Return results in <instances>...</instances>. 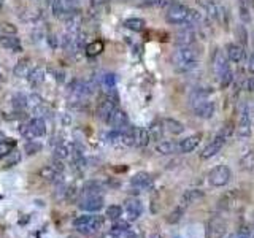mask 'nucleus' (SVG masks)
<instances>
[{
	"mask_svg": "<svg viewBox=\"0 0 254 238\" xmlns=\"http://www.w3.org/2000/svg\"><path fill=\"white\" fill-rule=\"evenodd\" d=\"M199 62V51L193 46H179L178 51L172 56L173 68L179 73H188L194 70Z\"/></svg>",
	"mask_w": 254,
	"mask_h": 238,
	"instance_id": "nucleus-1",
	"label": "nucleus"
},
{
	"mask_svg": "<svg viewBox=\"0 0 254 238\" xmlns=\"http://www.w3.org/2000/svg\"><path fill=\"white\" fill-rule=\"evenodd\" d=\"M210 91L197 89L191 96V106H193V111L197 118L202 119H210L215 115V103L208 100Z\"/></svg>",
	"mask_w": 254,
	"mask_h": 238,
	"instance_id": "nucleus-2",
	"label": "nucleus"
},
{
	"mask_svg": "<svg viewBox=\"0 0 254 238\" xmlns=\"http://www.w3.org/2000/svg\"><path fill=\"white\" fill-rule=\"evenodd\" d=\"M105 219L102 216H97V215H83V216H78L75 221H73V227H75L78 232L86 235H91V234H96L103 225Z\"/></svg>",
	"mask_w": 254,
	"mask_h": 238,
	"instance_id": "nucleus-3",
	"label": "nucleus"
},
{
	"mask_svg": "<svg viewBox=\"0 0 254 238\" xmlns=\"http://www.w3.org/2000/svg\"><path fill=\"white\" fill-rule=\"evenodd\" d=\"M213 67H215V72H216V77L219 79V84L221 87H227L229 84L232 83V72L229 68L227 64V59L224 58L222 51H216L215 53V58H213Z\"/></svg>",
	"mask_w": 254,
	"mask_h": 238,
	"instance_id": "nucleus-4",
	"label": "nucleus"
},
{
	"mask_svg": "<svg viewBox=\"0 0 254 238\" xmlns=\"http://www.w3.org/2000/svg\"><path fill=\"white\" fill-rule=\"evenodd\" d=\"M22 135L26 137L27 140H35V139H41V137L46 135V124L43 118H32L30 121H27L24 126L21 127Z\"/></svg>",
	"mask_w": 254,
	"mask_h": 238,
	"instance_id": "nucleus-5",
	"label": "nucleus"
},
{
	"mask_svg": "<svg viewBox=\"0 0 254 238\" xmlns=\"http://www.w3.org/2000/svg\"><path fill=\"white\" fill-rule=\"evenodd\" d=\"M232 178V172L227 165H218L215 167L208 175V181L213 187H224Z\"/></svg>",
	"mask_w": 254,
	"mask_h": 238,
	"instance_id": "nucleus-6",
	"label": "nucleus"
},
{
	"mask_svg": "<svg viewBox=\"0 0 254 238\" xmlns=\"http://www.w3.org/2000/svg\"><path fill=\"white\" fill-rule=\"evenodd\" d=\"M188 15H189V8L186 7V5L173 3L172 7L167 10L165 21L169 24H173V26H178V24L186 22V20H188Z\"/></svg>",
	"mask_w": 254,
	"mask_h": 238,
	"instance_id": "nucleus-7",
	"label": "nucleus"
},
{
	"mask_svg": "<svg viewBox=\"0 0 254 238\" xmlns=\"http://www.w3.org/2000/svg\"><path fill=\"white\" fill-rule=\"evenodd\" d=\"M78 206L84 211H98L103 208V196L102 194H94V196H79Z\"/></svg>",
	"mask_w": 254,
	"mask_h": 238,
	"instance_id": "nucleus-8",
	"label": "nucleus"
},
{
	"mask_svg": "<svg viewBox=\"0 0 254 238\" xmlns=\"http://www.w3.org/2000/svg\"><path fill=\"white\" fill-rule=\"evenodd\" d=\"M116 108H117V100L103 94L102 99L98 100V103H97V118L107 122L108 118L111 116V113H113Z\"/></svg>",
	"mask_w": 254,
	"mask_h": 238,
	"instance_id": "nucleus-9",
	"label": "nucleus"
},
{
	"mask_svg": "<svg viewBox=\"0 0 254 238\" xmlns=\"http://www.w3.org/2000/svg\"><path fill=\"white\" fill-rule=\"evenodd\" d=\"M51 10H53V15L59 20H65L67 16L73 11H77L78 8L73 5L72 0H53V5H51Z\"/></svg>",
	"mask_w": 254,
	"mask_h": 238,
	"instance_id": "nucleus-10",
	"label": "nucleus"
},
{
	"mask_svg": "<svg viewBox=\"0 0 254 238\" xmlns=\"http://www.w3.org/2000/svg\"><path fill=\"white\" fill-rule=\"evenodd\" d=\"M226 141H227L226 135L222 134V132H218V135H216L215 139L212 140V143H208V146L200 153V158H202V159H210V158H213V156H216V154H218V153L221 151Z\"/></svg>",
	"mask_w": 254,
	"mask_h": 238,
	"instance_id": "nucleus-11",
	"label": "nucleus"
},
{
	"mask_svg": "<svg viewBox=\"0 0 254 238\" xmlns=\"http://www.w3.org/2000/svg\"><path fill=\"white\" fill-rule=\"evenodd\" d=\"M64 21H65V34L67 35H79V32H81L83 18L78 10L70 13Z\"/></svg>",
	"mask_w": 254,
	"mask_h": 238,
	"instance_id": "nucleus-12",
	"label": "nucleus"
},
{
	"mask_svg": "<svg viewBox=\"0 0 254 238\" xmlns=\"http://www.w3.org/2000/svg\"><path fill=\"white\" fill-rule=\"evenodd\" d=\"M107 124L113 127V130H126L129 127V118L126 115V111L116 108L113 113H111V116L108 118Z\"/></svg>",
	"mask_w": 254,
	"mask_h": 238,
	"instance_id": "nucleus-13",
	"label": "nucleus"
},
{
	"mask_svg": "<svg viewBox=\"0 0 254 238\" xmlns=\"http://www.w3.org/2000/svg\"><path fill=\"white\" fill-rule=\"evenodd\" d=\"M26 106L32 111V115H35V118H41L45 113H48V108H46L45 102H43V99L37 96V94H32V96L27 97Z\"/></svg>",
	"mask_w": 254,
	"mask_h": 238,
	"instance_id": "nucleus-14",
	"label": "nucleus"
},
{
	"mask_svg": "<svg viewBox=\"0 0 254 238\" xmlns=\"http://www.w3.org/2000/svg\"><path fill=\"white\" fill-rule=\"evenodd\" d=\"M131 186L135 191H146L153 186V178L150 173L146 172H138L137 175H134L131 179Z\"/></svg>",
	"mask_w": 254,
	"mask_h": 238,
	"instance_id": "nucleus-15",
	"label": "nucleus"
},
{
	"mask_svg": "<svg viewBox=\"0 0 254 238\" xmlns=\"http://www.w3.org/2000/svg\"><path fill=\"white\" fill-rule=\"evenodd\" d=\"M195 32L193 27H186L181 32H178L175 37V43L176 46H193L195 41Z\"/></svg>",
	"mask_w": 254,
	"mask_h": 238,
	"instance_id": "nucleus-16",
	"label": "nucleus"
},
{
	"mask_svg": "<svg viewBox=\"0 0 254 238\" xmlns=\"http://www.w3.org/2000/svg\"><path fill=\"white\" fill-rule=\"evenodd\" d=\"M124 208H126L129 221H135V219H138L141 216V213H143V205H141L138 198H129Z\"/></svg>",
	"mask_w": 254,
	"mask_h": 238,
	"instance_id": "nucleus-17",
	"label": "nucleus"
},
{
	"mask_svg": "<svg viewBox=\"0 0 254 238\" xmlns=\"http://www.w3.org/2000/svg\"><path fill=\"white\" fill-rule=\"evenodd\" d=\"M199 5L207 11V15L212 18V20H216V21H221V7L219 3H216L215 0H197Z\"/></svg>",
	"mask_w": 254,
	"mask_h": 238,
	"instance_id": "nucleus-18",
	"label": "nucleus"
},
{
	"mask_svg": "<svg viewBox=\"0 0 254 238\" xmlns=\"http://www.w3.org/2000/svg\"><path fill=\"white\" fill-rule=\"evenodd\" d=\"M132 135H134V146L137 148L148 146V143L151 140L150 132L145 127H132Z\"/></svg>",
	"mask_w": 254,
	"mask_h": 238,
	"instance_id": "nucleus-19",
	"label": "nucleus"
},
{
	"mask_svg": "<svg viewBox=\"0 0 254 238\" xmlns=\"http://www.w3.org/2000/svg\"><path fill=\"white\" fill-rule=\"evenodd\" d=\"M0 45L11 53H21L22 51V43L16 35H3L0 39Z\"/></svg>",
	"mask_w": 254,
	"mask_h": 238,
	"instance_id": "nucleus-20",
	"label": "nucleus"
},
{
	"mask_svg": "<svg viewBox=\"0 0 254 238\" xmlns=\"http://www.w3.org/2000/svg\"><path fill=\"white\" fill-rule=\"evenodd\" d=\"M237 135L240 139H248L251 135V121H250V115H248V110L241 113L240 122L237 126Z\"/></svg>",
	"mask_w": 254,
	"mask_h": 238,
	"instance_id": "nucleus-21",
	"label": "nucleus"
},
{
	"mask_svg": "<svg viewBox=\"0 0 254 238\" xmlns=\"http://www.w3.org/2000/svg\"><path fill=\"white\" fill-rule=\"evenodd\" d=\"M202 140V135L200 134H195V135H191V137H186L184 140H181L178 143L179 145V153H191L194 151V149L197 148V145L200 143Z\"/></svg>",
	"mask_w": 254,
	"mask_h": 238,
	"instance_id": "nucleus-22",
	"label": "nucleus"
},
{
	"mask_svg": "<svg viewBox=\"0 0 254 238\" xmlns=\"http://www.w3.org/2000/svg\"><path fill=\"white\" fill-rule=\"evenodd\" d=\"M227 58L232 62H235V64H240L245 58L243 46L238 45V43H231V45H227Z\"/></svg>",
	"mask_w": 254,
	"mask_h": 238,
	"instance_id": "nucleus-23",
	"label": "nucleus"
},
{
	"mask_svg": "<svg viewBox=\"0 0 254 238\" xmlns=\"http://www.w3.org/2000/svg\"><path fill=\"white\" fill-rule=\"evenodd\" d=\"M202 197H203V191H200V189H189V191H186L183 196H181L179 205H183L184 208H186V206L195 203L197 200H200Z\"/></svg>",
	"mask_w": 254,
	"mask_h": 238,
	"instance_id": "nucleus-24",
	"label": "nucleus"
},
{
	"mask_svg": "<svg viewBox=\"0 0 254 238\" xmlns=\"http://www.w3.org/2000/svg\"><path fill=\"white\" fill-rule=\"evenodd\" d=\"M254 0H238V15L243 22L251 21V11H253Z\"/></svg>",
	"mask_w": 254,
	"mask_h": 238,
	"instance_id": "nucleus-25",
	"label": "nucleus"
},
{
	"mask_svg": "<svg viewBox=\"0 0 254 238\" xmlns=\"http://www.w3.org/2000/svg\"><path fill=\"white\" fill-rule=\"evenodd\" d=\"M156 151L159 154H164V156H169V154H175L179 153V145L176 141H159L157 146H156Z\"/></svg>",
	"mask_w": 254,
	"mask_h": 238,
	"instance_id": "nucleus-26",
	"label": "nucleus"
},
{
	"mask_svg": "<svg viewBox=\"0 0 254 238\" xmlns=\"http://www.w3.org/2000/svg\"><path fill=\"white\" fill-rule=\"evenodd\" d=\"M162 124H164V129L172 135H179L184 132V126L179 121H176V119L167 118L162 121Z\"/></svg>",
	"mask_w": 254,
	"mask_h": 238,
	"instance_id": "nucleus-27",
	"label": "nucleus"
},
{
	"mask_svg": "<svg viewBox=\"0 0 254 238\" xmlns=\"http://www.w3.org/2000/svg\"><path fill=\"white\" fill-rule=\"evenodd\" d=\"M27 79H29V83L32 84L34 87L40 86L43 83V79H45V70H43L41 67H34L32 70L29 72Z\"/></svg>",
	"mask_w": 254,
	"mask_h": 238,
	"instance_id": "nucleus-28",
	"label": "nucleus"
},
{
	"mask_svg": "<svg viewBox=\"0 0 254 238\" xmlns=\"http://www.w3.org/2000/svg\"><path fill=\"white\" fill-rule=\"evenodd\" d=\"M146 22L141 18H129V20L124 21V27H127L129 30H134V32H141L145 30Z\"/></svg>",
	"mask_w": 254,
	"mask_h": 238,
	"instance_id": "nucleus-29",
	"label": "nucleus"
},
{
	"mask_svg": "<svg viewBox=\"0 0 254 238\" xmlns=\"http://www.w3.org/2000/svg\"><path fill=\"white\" fill-rule=\"evenodd\" d=\"M164 124L162 121H154L150 129H148V132H150V137H151V140H156V141H160V139H162V135H164Z\"/></svg>",
	"mask_w": 254,
	"mask_h": 238,
	"instance_id": "nucleus-30",
	"label": "nucleus"
},
{
	"mask_svg": "<svg viewBox=\"0 0 254 238\" xmlns=\"http://www.w3.org/2000/svg\"><path fill=\"white\" fill-rule=\"evenodd\" d=\"M240 168L245 172H253L254 170V151H248L243 158L240 159Z\"/></svg>",
	"mask_w": 254,
	"mask_h": 238,
	"instance_id": "nucleus-31",
	"label": "nucleus"
},
{
	"mask_svg": "<svg viewBox=\"0 0 254 238\" xmlns=\"http://www.w3.org/2000/svg\"><path fill=\"white\" fill-rule=\"evenodd\" d=\"M103 48H105V45H103V41L102 40H94V41H91L88 46H86V54L89 56V58H94V56H98L102 51H103Z\"/></svg>",
	"mask_w": 254,
	"mask_h": 238,
	"instance_id": "nucleus-32",
	"label": "nucleus"
},
{
	"mask_svg": "<svg viewBox=\"0 0 254 238\" xmlns=\"http://www.w3.org/2000/svg\"><path fill=\"white\" fill-rule=\"evenodd\" d=\"M98 84L102 86L103 91H110V89H116V77L113 73H105L103 77L98 81Z\"/></svg>",
	"mask_w": 254,
	"mask_h": 238,
	"instance_id": "nucleus-33",
	"label": "nucleus"
},
{
	"mask_svg": "<svg viewBox=\"0 0 254 238\" xmlns=\"http://www.w3.org/2000/svg\"><path fill=\"white\" fill-rule=\"evenodd\" d=\"M15 146H16L15 140H2L0 141V159L7 158V156L15 149Z\"/></svg>",
	"mask_w": 254,
	"mask_h": 238,
	"instance_id": "nucleus-34",
	"label": "nucleus"
},
{
	"mask_svg": "<svg viewBox=\"0 0 254 238\" xmlns=\"http://www.w3.org/2000/svg\"><path fill=\"white\" fill-rule=\"evenodd\" d=\"M210 229L216 237H222L226 232V224L221 219H213V221H210Z\"/></svg>",
	"mask_w": 254,
	"mask_h": 238,
	"instance_id": "nucleus-35",
	"label": "nucleus"
},
{
	"mask_svg": "<svg viewBox=\"0 0 254 238\" xmlns=\"http://www.w3.org/2000/svg\"><path fill=\"white\" fill-rule=\"evenodd\" d=\"M183 215H184V206H183V205H179V206H176V208L170 213L169 216H167V222H170V224H176L178 221H181Z\"/></svg>",
	"mask_w": 254,
	"mask_h": 238,
	"instance_id": "nucleus-36",
	"label": "nucleus"
},
{
	"mask_svg": "<svg viewBox=\"0 0 254 238\" xmlns=\"http://www.w3.org/2000/svg\"><path fill=\"white\" fill-rule=\"evenodd\" d=\"M122 216V208L119 205H110L107 208V218L111 219V221H117Z\"/></svg>",
	"mask_w": 254,
	"mask_h": 238,
	"instance_id": "nucleus-37",
	"label": "nucleus"
},
{
	"mask_svg": "<svg viewBox=\"0 0 254 238\" xmlns=\"http://www.w3.org/2000/svg\"><path fill=\"white\" fill-rule=\"evenodd\" d=\"M29 60H21L20 64H18V67L15 68V75H18V77H27L29 75V65H27Z\"/></svg>",
	"mask_w": 254,
	"mask_h": 238,
	"instance_id": "nucleus-38",
	"label": "nucleus"
},
{
	"mask_svg": "<svg viewBox=\"0 0 254 238\" xmlns=\"http://www.w3.org/2000/svg\"><path fill=\"white\" fill-rule=\"evenodd\" d=\"M253 232L254 230H251L250 227H248V225H241L240 230L237 232V234H235V237H237V238H251Z\"/></svg>",
	"mask_w": 254,
	"mask_h": 238,
	"instance_id": "nucleus-39",
	"label": "nucleus"
},
{
	"mask_svg": "<svg viewBox=\"0 0 254 238\" xmlns=\"http://www.w3.org/2000/svg\"><path fill=\"white\" fill-rule=\"evenodd\" d=\"M246 73L248 77L253 78L254 77V53H251L248 56V60H246Z\"/></svg>",
	"mask_w": 254,
	"mask_h": 238,
	"instance_id": "nucleus-40",
	"label": "nucleus"
},
{
	"mask_svg": "<svg viewBox=\"0 0 254 238\" xmlns=\"http://www.w3.org/2000/svg\"><path fill=\"white\" fill-rule=\"evenodd\" d=\"M146 7H164L165 0H143Z\"/></svg>",
	"mask_w": 254,
	"mask_h": 238,
	"instance_id": "nucleus-41",
	"label": "nucleus"
},
{
	"mask_svg": "<svg viewBox=\"0 0 254 238\" xmlns=\"http://www.w3.org/2000/svg\"><path fill=\"white\" fill-rule=\"evenodd\" d=\"M10 156H11V159L7 162V165L10 167V165H13V164H16V162H20V159H21V156H20V153H18V151H15V149H13V151H11L10 153Z\"/></svg>",
	"mask_w": 254,
	"mask_h": 238,
	"instance_id": "nucleus-42",
	"label": "nucleus"
},
{
	"mask_svg": "<svg viewBox=\"0 0 254 238\" xmlns=\"http://www.w3.org/2000/svg\"><path fill=\"white\" fill-rule=\"evenodd\" d=\"M108 2H110V0H91V7L98 8V7H102V5L108 3Z\"/></svg>",
	"mask_w": 254,
	"mask_h": 238,
	"instance_id": "nucleus-43",
	"label": "nucleus"
},
{
	"mask_svg": "<svg viewBox=\"0 0 254 238\" xmlns=\"http://www.w3.org/2000/svg\"><path fill=\"white\" fill-rule=\"evenodd\" d=\"M72 2H73V5H75V7L78 8V7H79V5H81V3L84 2V0H72Z\"/></svg>",
	"mask_w": 254,
	"mask_h": 238,
	"instance_id": "nucleus-44",
	"label": "nucleus"
},
{
	"mask_svg": "<svg viewBox=\"0 0 254 238\" xmlns=\"http://www.w3.org/2000/svg\"><path fill=\"white\" fill-rule=\"evenodd\" d=\"M151 238H162V235H159V234H153Z\"/></svg>",
	"mask_w": 254,
	"mask_h": 238,
	"instance_id": "nucleus-45",
	"label": "nucleus"
},
{
	"mask_svg": "<svg viewBox=\"0 0 254 238\" xmlns=\"http://www.w3.org/2000/svg\"><path fill=\"white\" fill-rule=\"evenodd\" d=\"M224 238H237V237H235V235L232 234V235H227V237H224Z\"/></svg>",
	"mask_w": 254,
	"mask_h": 238,
	"instance_id": "nucleus-46",
	"label": "nucleus"
},
{
	"mask_svg": "<svg viewBox=\"0 0 254 238\" xmlns=\"http://www.w3.org/2000/svg\"><path fill=\"white\" fill-rule=\"evenodd\" d=\"M3 2H5V0H0V8H2V5H3Z\"/></svg>",
	"mask_w": 254,
	"mask_h": 238,
	"instance_id": "nucleus-47",
	"label": "nucleus"
}]
</instances>
